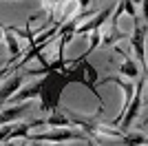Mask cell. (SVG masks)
I'll return each mask as SVG.
<instances>
[{
	"label": "cell",
	"instance_id": "e0dca14e",
	"mask_svg": "<svg viewBox=\"0 0 148 146\" xmlns=\"http://www.w3.org/2000/svg\"><path fill=\"white\" fill-rule=\"evenodd\" d=\"M146 64H148V51H146Z\"/></svg>",
	"mask_w": 148,
	"mask_h": 146
},
{
	"label": "cell",
	"instance_id": "8fae6325",
	"mask_svg": "<svg viewBox=\"0 0 148 146\" xmlns=\"http://www.w3.org/2000/svg\"><path fill=\"white\" fill-rule=\"evenodd\" d=\"M47 126H66V128H71L73 126V120L58 106V109H53L49 115H47Z\"/></svg>",
	"mask_w": 148,
	"mask_h": 146
},
{
	"label": "cell",
	"instance_id": "7a4b0ae2",
	"mask_svg": "<svg viewBox=\"0 0 148 146\" xmlns=\"http://www.w3.org/2000/svg\"><path fill=\"white\" fill-rule=\"evenodd\" d=\"M130 49L135 51V60L139 62L142 73H146V24L139 18H133V33H130Z\"/></svg>",
	"mask_w": 148,
	"mask_h": 146
},
{
	"label": "cell",
	"instance_id": "2e32d148",
	"mask_svg": "<svg viewBox=\"0 0 148 146\" xmlns=\"http://www.w3.org/2000/svg\"><path fill=\"white\" fill-rule=\"evenodd\" d=\"M86 144H88V146H97V144H95V142H93V140H91V142H86Z\"/></svg>",
	"mask_w": 148,
	"mask_h": 146
},
{
	"label": "cell",
	"instance_id": "9a60e30c",
	"mask_svg": "<svg viewBox=\"0 0 148 146\" xmlns=\"http://www.w3.org/2000/svg\"><path fill=\"white\" fill-rule=\"evenodd\" d=\"M33 146H60V144H33Z\"/></svg>",
	"mask_w": 148,
	"mask_h": 146
},
{
	"label": "cell",
	"instance_id": "4fadbf2b",
	"mask_svg": "<svg viewBox=\"0 0 148 146\" xmlns=\"http://www.w3.org/2000/svg\"><path fill=\"white\" fill-rule=\"evenodd\" d=\"M91 2H93V0H77V5H80L82 11H86L88 7H91Z\"/></svg>",
	"mask_w": 148,
	"mask_h": 146
},
{
	"label": "cell",
	"instance_id": "d6986e66",
	"mask_svg": "<svg viewBox=\"0 0 148 146\" xmlns=\"http://www.w3.org/2000/svg\"><path fill=\"white\" fill-rule=\"evenodd\" d=\"M40 2H42V0H40Z\"/></svg>",
	"mask_w": 148,
	"mask_h": 146
},
{
	"label": "cell",
	"instance_id": "3957f363",
	"mask_svg": "<svg viewBox=\"0 0 148 146\" xmlns=\"http://www.w3.org/2000/svg\"><path fill=\"white\" fill-rule=\"evenodd\" d=\"M144 91H146V78H139L137 84H135V95L130 100V106H128V111H126V115H124L122 124H119V131H122V133H128L130 126H133V122H135V117L139 115V109L144 106Z\"/></svg>",
	"mask_w": 148,
	"mask_h": 146
},
{
	"label": "cell",
	"instance_id": "52a82bcc",
	"mask_svg": "<svg viewBox=\"0 0 148 146\" xmlns=\"http://www.w3.org/2000/svg\"><path fill=\"white\" fill-rule=\"evenodd\" d=\"M117 53H119V55H124V62L119 64V69H117L119 75H122V78H126V80H130V82H133V80H139V78H142V67H139V62L133 60L130 55H126L122 49H117Z\"/></svg>",
	"mask_w": 148,
	"mask_h": 146
},
{
	"label": "cell",
	"instance_id": "277c9868",
	"mask_svg": "<svg viewBox=\"0 0 148 146\" xmlns=\"http://www.w3.org/2000/svg\"><path fill=\"white\" fill-rule=\"evenodd\" d=\"M38 126H47V120H33V122H20V124H9V126H2V144H9L11 140H18V137H29L31 131Z\"/></svg>",
	"mask_w": 148,
	"mask_h": 146
},
{
	"label": "cell",
	"instance_id": "ba28073f",
	"mask_svg": "<svg viewBox=\"0 0 148 146\" xmlns=\"http://www.w3.org/2000/svg\"><path fill=\"white\" fill-rule=\"evenodd\" d=\"M25 80H27L25 73H22V75H13V78L5 80V82H2V91H0V97H2V102L11 100V97L18 93V89L25 84Z\"/></svg>",
	"mask_w": 148,
	"mask_h": 146
},
{
	"label": "cell",
	"instance_id": "5b68a950",
	"mask_svg": "<svg viewBox=\"0 0 148 146\" xmlns=\"http://www.w3.org/2000/svg\"><path fill=\"white\" fill-rule=\"evenodd\" d=\"M111 16H113V7H106V9H102V11L95 13V16H93L88 22L80 24V27H77V31H75V36H88L91 31L102 29V24H104L106 20H111Z\"/></svg>",
	"mask_w": 148,
	"mask_h": 146
},
{
	"label": "cell",
	"instance_id": "6da1fadb",
	"mask_svg": "<svg viewBox=\"0 0 148 146\" xmlns=\"http://www.w3.org/2000/svg\"><path fill=\"white\" fill-rule=\"evenodd\" d=\"M27 140H31V142H56V144H64V142H75V140L91 142V135L84 133V131L66 128V126H56V128H51V131H44V133H31Z\"/></svg>",
	"mask_w": 148,
	"mask_h": 146
},
{
	"label": "cell",
	"instance_id": "30bf717a",
	"mask_svg": "<svg viewBox=\"0 0 148 146\" xmlns=\"http://www.w3.org/2000/svg\"><path fill=\"white\" fill-rule=\"evenodd\" d=\"M40 93H42V80H36L33 84H29V86H25L22 91H18L16 95L11 97L16 104H20V102H29V100H36V97H40Z\"/></svg>",
	"mask_w": 148,
	"mask_h": 146
},
{
	"label": "cell",
	"instance_id": "9c48e42d",
	"mask_svg": "<svg viewBox=\"0 0 148 146\" xmlns=\"http://www.w3.org/2000/svg\"><path fill=\"white\" fill-rule=\"evenodd\" d=\"M29 111H33V106H31V100L29 102H20V104H16V106H9V109H2V124H11L13 120H18V117H22V115H27Z\"/></svg>",
	"mask_w": 148,
	"mask_h": 146
},
{
	"label": "cell",
	"instance_id": "7c38bea8",
	"mask_svg": "<svg viewBox=\"0 0 148 146\" xmlns=\"http://www.w3.org/2000/svg\"><path fill=\"white\" fill-rule=\"evenodd\" d=\"M122 144H126V146H146L148 137L144 133H124Z\"/></svg>",
	"mask_w": 148,
	"mask_h": 146
},
{
	"label": "cell",
	"instance_id": "5bb4252c",
	"mask_svg": "<svg viewBox=\"0 0 148 146\" xmlns=\"http://www.w3.org/2000/svg\"><path fill=\"white\" fill-rule=\"evenodd\" d=\"M142 13H144V20L148 22V0H144V2H142Z\"/></svg>",
	"mask_w": 148,
	"mask_h": 146
},
{
	"label": "cell",
	"instance_id": "8992f818",
	"mask_svg": "<svg viewBox=\"0 0 148 146\" xmlns=\"http://www.w3.org/2000/svg\"><path fill=\"white\" fill-rule=\"evenodd\" d=\"M2 33H5V44L9 47V51H11V58H9V62L5 64V69H2V73L9 71V67H13L16 62L22 60V51H20V44H18V38H16V33H13L7 24H2Z\"/></svg>",
	"mask_w": 148,
	"mask_h": 146
},
{
	"label": "cell",
	"instance_id": "ac0fdd59",
	"mask_svg": "<svg viewBox=\"0 0 148 146\" xmlns=\"http://www.w3.org/2000/svg\"><path fill=\"white\" fill-rule=\"evenodd\" d=\"M146 84H148V75H146Z\"/></svg>",
	"mask_w": 148,
	"mask_h": 146
}]
</instances>
